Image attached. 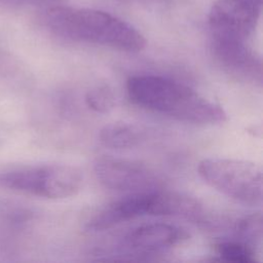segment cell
Segmentation results:
<instances>
[{"instance_id": "1", "label": "cell", "mask_w": 263, "mask_h": 263, "mask_svg": "<svg viewBox=\"0 0 263 263\" xmlns=\"http://www.w3.org/2000/svg\"><path fill=\"white\" fill-rule=\"evenodd\" d=\"M128 98L136 105L172 118L201 124L223 122L224 109L191 87L157 75H136L126 83Z\"/></svg>"}, {"instance_id": "2", "label": "cell", "mask_w": 263, "mask_h": 263, "mask_svg": "<svg viewBox=\"0 0 263 263\" xmlns=\"http://www.w3.org/2000/svg\"><path fill=\"white\" fill-rule=\"evenodd\" d=\"M44 25L54 35L75 41L102 44L129 52L145 48V37L130 24L108 12L68 6H52Z\"/></svg>"}, {"instance_id": "3", "label": "cell", "mask_w": 263, "mask_h": 263, "mask_svg": "<svg viewBox=\"0 0 263 263\" xmlns=\"http://www.w3.org/2000/svg\"><path fill=\"white\" fill-rule=\"evenodd\" d=\"M201 179L215 190L246 205L262 202V170L251 161L211 157L198 164Z\"/></svg>"}, {"instance_id": "4", "label": "cell", "mask_w": 263, "mask_h": 263, "mask_svg": "<svg viewBox=\"0 0 263 263\" xmlns=\"http://www.w3.org/2000/svg\"><path fill=\"white\" fill-rule=\"evenodd\" d=\"M83 183L81 171L72 165L46 164L0 174V187L49 199L77 194Z\"/></svg>"}, {"instance_id": "5", "label": "cell", "mask_w": 263, "mask_h": 263, "mask_svg": "<svg viewBox=\"0 0 263 263\" xmlns=\"http://www.w3.org/2000/svg\"><path fill=\"white\" fill-rule=\"evenodd\" d=\"M98 180L105 187L128 193L160 189L162 181L145 164L120 157L102 156L93 164Z\"/></svg>"}, {"instance_id": "6", "label": "cell", "mask_w": 263, "mask_h": 263, "mask_svg": "<svg viewBox=\"0 0 263 263\" xmlns=\"http://www.w3.org/2000/svg\"><path fill=\"white\" fill-rule=\"evenodd\" d=\"M261 6L241 0H218L209 13L212 36L245 40L254 32Z\"/></svg>"}, {"instance_id": "7", "label": "cell", "mask_w": 263, "mask_h": 263, "mask_svg": "<svg viewBox=\"0 0 263 263\" xmlns=\"http://www.w3.org/2000/svg\"><path fill=\"white\" fill-rule=\"evenodd\" d=\"M212 50L219 63L246 79L261 82V61L245 40L212 36Z\"/></svg>"}, {"instance_id": "8", "label": "cell", "mask_w": 263, "mask_h": 263, "mask_svg": "<svg viewBox=\"0 0 263 263\" xmlns=\"http://www.w3.org/2000/svg\"><path fill=\"white\" fill-rule=\"evenodd\" d=\"M153 191L130 193L106 205L87 222L86 230L103 231L135 218L150 215Z\"/></svg>"}, {"instance_id": "9", "label": "cell", "mask_w": 263, "mask_h": 263, "mask_svg": "<svg viewBox=\"0 0 263 263\" xmlns=\"http://www.w3.org/2000/svg\"><path fill=\"white\" fill-rule=\"evenodd\" d=\"M187 238L188 233L176 225L149 223L128 232L124 243L137 253H153L177 246Z\"/></svg>"}, {"instance_id": "10", "label": "cell", "mask_w": 263, "mask_h": 263, "mask_svg": "<svg viewBox=\"0 0 263 263\" xmlns=\"http://www.w3.org/2000/svg\"><path fill=\"white\" fill-rule=\"evenodd\" d=\"M201 212L202 204L191 196L161 189L153 191L150 215L177 216L192 219L197 218Z\"/></svg>"}, {"instance_id": "11", "label": "cell", "mask_w": 263, "mask_h": 263, "mask_svg": "<svg viewBox=\"0 0 263 263\" xmlns=\"http://www.w3.org/2000/svg\"><path fill=\"white\" fill-rule=\"evenodd\" d=\"M143 133L135 124L117 121L106 124L100 130L101 143L111 149H125L135 147L142 140Z\"/></svg>"}, {"instance_id": "12", "label": "cell", "mask_w": 263, "mask_h": 263, "mask_svg": "<svg viewBox=\"0 0 263 263\" xmlns=\"http://www.w3.org/2000/svg\"><path fill=\"white\" fill-rule=\"evenodd\" d=\"M221 259L229 262L252 263L256 261V253L251 245L242 240H225L216 246Z\"/></svg>"}, {"instance_id": "13", "label": "cell", "mask_w": 263, "mask_h": 263, "mask_svg": "<svg viewBox=\"0 0 263 263\" xmlns=\"http://www.w3.org/2000/svg\"><path fill=\"white\" fill-rule=\"evenodd\" d=\"M85 102L95 112L108 113L115 107V96L108 85H98L86 92Z\"/></svg>"}, {"instance_id": "14", "label": "cell", "mask_w": 263, "mask_h": 263, "mask_svg": "<svg viewBox=\"0 0 263 263\" xmlns=\"http://www.w3.org/2000/svg\"><path fill=\"white\" fill-rule=\"evenodd\" d=\"M238 235L242 241L252 245L258 243L262 238V216L260 213H254L246 216L237 223Z\"/></svg>"}, {"instance_id": "15", "label": "cell", "mask_w": 263, "mask_h": 263, "mask_svg": "<svg viewBox=\"0 0 263 263\" xmlns=\"http://www.w3.org/2000/svg\"><path fill=\"white\" fill-rule=\"evenodd\" d=\"M57 0H0V4L6 7H20L25 5H40Z\"/></svg>"}, {"instance_id": "16", "label": "cell", "mask_w": 263, "mask_h": 263, "mask_svg": "<svg viewBox=\"0 0 263 263\" xmlns=\"http://www.w3.org/2000/svg\"><path fill=\"white\" fill-rule=\"evenodd\" d=\"M241 1H246V2H250V3H253V4H256V5H259V6H261V5H262V0H241Z\"/></svg>"}]
</instances>
